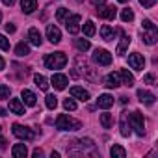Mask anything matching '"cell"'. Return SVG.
<instances>
[{"label": "cell", "mask_w": 158, "mask_h": 158, "mask_svg": "<svg viewBox=\"0 0 158 158\" xmlns=\"http://www.w3.org/2000/svg\"><path fill=\"white\" fill-rule=\"evenodd\" d=\"M56 128H60V130H78V128H82V123L78 119L69 117L67 114H61L56 119Z\"/></svg>", "instance_id": "6da1fadb"}, {"label": "cell", "mask_w": 158, "mask_h": 158, "mask_svg": "<svg viewBox=\"0 0 158 158\" xmlns=\"http://www.w3.org/2000/svg\"><path fill=\"white\" fill-rule=\"evenodd\" d=\"M141 24H143V32H141L143 41H145L147 45H154L156 39H158V30H156V26H154L152 21H149V19H145Z\"/></svg>", "instance_id": "7a4b0ae2"}, {"label": "cell", "mask_w": 158, "mask_h": 158, "mask_svg": "<svg viewBox=\"0 0 158 158\" xmlns=\"http://www.w3.org/2000/svg\"><path fill=\"white\" fill-rule=\"evenodd\" d=\"M65 63H67V56L63 52H52V54H47V58H45L47 69H52V71L65 67Z\"/></svg>", "instance_id": "3957f363"}, {"label": "cell", "mask_w": 158, "mask_h": 158, "mask_svg": "<svg viewBox=\"0 0 158 158\" xmlns=\"http://www.w3.org/2000/svg\"><path fill=\"white\" fill-rule=\"evenodd\" d=\"M128 117H130V128H134V132L138 136H143L145 134V119H143V114L136 110Z\"/></svg>", "instance_id": "277c9868"}, {"label": "cell", "mask_w": 158, "mask_h": 158, "mask_svg": "<svg viewBox=\"0 0 158 158\" xmlns=\"http://www.w3.org/2000/svg\"><path fill=\"white\" fill-rule=\"evenodd\" d=\"M93 61L99 65H110L112 63V54L106 48H95L93 52Z\"/></svg>", "instance_id": "5b68a950"}, {"label": "cell", "mask_w": 158, "mask_h": 158, "mask_svg": "<svg viewBox=\"0 0 158 158\" xmlns=\"http://www.w3.org/2000/svg\"><path fill=\"white\" fill-rule=\"evenodd\" d=\"M13 134H15L19 139H26V141L34 139V132H32L28 127H24V125H19V123H15V125H13Z\"/></svg>", "instance_id": "8992f818"}, {"label": "cell", "mask_w": 158, "mask_h": 158, "mask_svg": "<svg viewBox=\"0 0 158 158\" xmlns=\"http://www.w3.org/2000/svg\"><path fill=\"white\" fill-rule=\"evenodd\" d=\"M65 28H67V32L69 34H78L80 32V15H69L67 19H65Z\"/></svg>", "instance_id": "52a82bcc"}, {"label": "cell", "mask_w": 158, "mask_h": 158, "mask_svg": "<svg viewBox=\"0 0 158 158\" xmlns=\"http://www.w3.org/2000/svg\"><path fill=\"white\" fill-rule=\"evenodd\" d=\"M128 65H130L134 71H143L145 60H143V56H141L139 52H132V54H128Z\"/></svg>", "instance_id": "ba28073f"}, {"label": "cell", "mask_w": 158, "mask_h": 158, "mask_svg": "<svg viewBox=\"0 0 158 158\" xmlns=\"http://www.w3.org/2000/svg\"><path fill=\"white\" fill-rule=\"evenodd\" d=\"M115 8L114 6H106V4H101V6H97V15L101 17V19H108V21H112V19H115Z\"/></svg>", "instance_id": "9c48e42d"}, {"label": "cell", "mask_w": 158, "mask_h": 158, "mask_svg": "<svg viewBox=\"0 0 158 158\" xmlns=\"http://www.w3.org/2000/svg\"><path fill=\"white\" fill-rule=\"evenodd\" d=\"M50 84L56 88V89H65L67 88V84H69V80H67V76L65 74H60V73H54L52 74V78H50Z\"/></svg>", "instance_id": "30bf717a"}, {"label": "cell", "mask_w": 158, "mask_h": 158, "mask_svg": "<svg viewBox=\"0 0 158 158\" xmlns=\"http://www.w3.org/2000/svg\"><path fill=\"white\" fill-rule=\"evenodd\" d=\"M47 39L50 43H54V45L61 41V32H60V28L56 24H48L47 26Z\"/></svg>", "instance_id": "8fae6325"}, {"label": "cell", "mask_w": 158, "mask_h": 158, "mask_svg": "<svg viewBox=\"0 0 158 158\" xmlns=\"http://www.w3.org/2000/svg\"><path fill=\"white\" fill-rule=\"evenodd\" d=\"M71 97L86 102V101H89V91H86V89L80 88V86H74V88H71Z\"/></svg>", "instance_id": "7c38bea8"}, {"label": "cell", "mask_w": 158, "mask_h": 158, "mask_svg": "<svg viewBox=\"0 0 158 158\" xmlns=\"http://www.w3.org/2000/svg\"><path fill=\"white\" fill-rule=\"evenodd\" d=\"M119 127H121V136L128 138L132 130H130V117H128V114H127V112H123V114H121V123H119Z\"/></svg>", "instance_id": "4fadbf2b"}, {"label": "cell", "mask_w": 158, "mask_h": 158, "mask_svg": "<svg viewBox=\"0 0 158 158\" xmlns=\"http://www.w3.org/2000/svg\"><path fill=\"white\" fill-rule=\"evenodd\" d=\"M104 84H106V88H110V89H115V88H119V86H121L119 73H110V74H106V78H104Z\"/></svg>", "instance_id": "5bb4252c"}, {"label": "cell", "mask_w": 158, "mask_h": 158, "mask_svg": "<svg viewBox=\"0 0 158 158\" xmlns=\"http://www.w3.org/2000/svg\"><path fill=\"white\" fill-rule=\"evenodd\" d=\"M138 99H139V102H143V104H147V106H151V104H154V95L151 93V91H147V89H138Z\"/></svg>", "instance_id": "9a60e30c"}, {"label": "cell", "mask_w": 158, "mask_h": 158, "mask_svg": "<svg viewBox=\"0 0 158 158\" xmlns=\"http://www.w3.org/2000/svg\"><path fill=\"white\" fill-rule=\"evenodd\" d=\"M21 97H23V102H24L26 106H35V104H37V97H35V93L30 91V89H23Z\"/></svg>", "instance_id": "2e32d148"}, {"label": "cell", "mask_w": 158, "mask_h": 158, "mask_svg": "<svg viewBox=\"0 0 158 158\" xmlns=\"http://www.w3.org/2000/svg\"><path fill=\"white\" fill-rule=\"evenodd\" d=\"M97 106H99V108H102V110L112 108V106H114V97H112V95H108V93L101 95V97L97 99Z\"/></svg>", "instance_id": "e0dca14e"}, {"label": "cell", "mask_w": 158, "mask_h": 158, "mask_svg": "<svg viewBox=\"0 0 158 158\" xmlns=\"http://www.w3.org/2000/svg\"><path fill=\"white\" fill-rule=\"evenodd\" d=\"M10 112L15 115H24V104L19 99H10Z\"/></svg>", "instance_id": "ac0fdd59"}, {"label": "cell", "mask_w": 158, "mask_h": 158, "mask_svg": "<svg viewBox=\"0 0 158 158\" xmlns=\"http://www.w3.org/2000/svg\"><path fill=\"white\" fill-rule=\"evenodd\" d=\"M28 39H30V43L34 47H41V43H43V37H41V34H39L37 28H30L28 30Z\"/></svg>", "instance_id": "d6986e66"}, {"label": "cell", "mask_w": 158, "mask_h": 158, "mask_svg": "<svg viewBox=\"0 0 158 158\" xmlns=\"http://www.w3.org/2000/svg\"><path fill=\"white\" fill-rule=\"evenodd\" d=\"M21 8L26 15H30L37 10V0H21Z\"/></svg>", "instance_id": "ffe728a7"}, {"label": "cell", "mask_w": 158, "mask_h": 158, "mask_svg": "<svg viewBox=\"0 0 158 158\" xmlns=\"http://www.w3.org/2000/svg\"><path fill=\"white\" fill-rule=\"evenodd\" d=\"M119 80H121V84H125V86H134V76H132V73H128V69H121V73H119Z\"/></svg>", "instance_id": "44dd1931"}, {"label": "cell", "mask_w": 158, "mask_h": 158, "mask_svg": "<svg viewBox=\"0 0 158 158\" xmlns=\"http://www.w3.org/2000/svg\"><path fill=\"white\" fill-rule=\"evenodd\" d=\"M115 34H117V32H115L112 26H108V24H104V26L101 28V35H102L104 41H114V39H115Z\"/></svg>", "instance_id": "7402d4cb"}, {"label": "cell", "mask_w": 158, "mask_h": 158, "mask_svg": "<svg viewBox=\"0 0 158 158\" xmlns=\"http://www.w3.org/2000/svg\"><path fill=\"white\" fill-rule=\"evenodd\" d=\"M11 154H13L15 158H26V154H28V149H26V145H24V143H17V145H13V149H11Z\"/></svg>", "instance_id": "603a6c76"}, {"label": "cell", "mask_w": 158, "mask_h": 158, "mask_svg": "<svg viewBox=\"0 0 158 158\" xmlns=\"http://www.w3.org/2000/svg\"><path fill=\"white\" fill-rule=\"evenodd\" d=\"M128 45H130V37L123 34V37H121V41H119V45H117V54H119V56H123V54L127 52Z\"/></svg>", "instance_id": "cb8c5ba5"}, {"label": "cell", "mask_w": 158, "mask_h": 158, "mask_svg": "<svg viewBox=\"0 0 158 158\" xmlns=\"http://www.w3.org/2000/svg\"><path fill=\"white\" fill-rule=\"evenodd\" d=\"M34 82H35V86H37L39 89H43V91L48 89V80H47L43 74H35V76H34Z\"/></svg>", "instance_id": "d4e9b609"}, {"label": "cell", "mask_w": 158, "mask_h": 158, "mask_svg": "<svg viewBox=\"0 0 158 158\" xmlns=\"http://www.w3.org/2000/svg\"><path fill=\"white\" fill-rule=\"evenodd\" d=\"M15 54L21 56V58L28 56V54H30V45H28V43H19V45L15 47Z\"/></svg>", "instance_id": "484cf974"}, {"label": "cell", "mask_w": 158, "mask_h": 158, "mask_svg": "<svg viewBox=\"0 0 158 158\" xmlns=\"http://www.w3.org/2000/svg\"><path fill=\"white\" fill-rule=\"evenodd\" d=\"M110 154H112L114 158H125V156H127V151H125L121 145H112Z\"/></svg>", "instance_id": "4316f807"}, {"label": "cell", "mask_w": 158, "mask_h": 158, "mask_svg": "<svg viewBox=\"0 0 158 158\" xmlns=\"http://www.w3.org/2000/svg\"><path fill=\"white\" fill-rule=\"evenodd\" d=\"M74 47L80 52H86V50H89V41L88 39H74Z\"/></svg>", "instance_id": "83f0119b"}, {"label": "cell", "mask_w": 158, "mask_h": 158, "mask_svg": "<svg viewBox=\"0 0 158 158\" xmlns=\"http://www.w3.org/2000/svg\"><path fill=\"white\" fill-rule=\"evenodd\" d=\"M82 30H84V34H86L88 37H93V35H95V24H93V21H88V23L82 26Z\"/></svg>", "instance_id": "f1b7e54d"}, {"label": "cell", "mask_w": 158, "mask_h": 158, "mask_svg": "<svg viewBox=\"0 0 158 158\" xmlns=\"http://www.w3.org/2000/svg\"><path fill=\"white\" fill-rule=\"evenodd\" d=\"M67 15H69V10H67V8H58V11H56V21H58V23H65Z\"/></svg>", "instance_id": "f546056e"}, {"label": "cell", "mask_w": 158, "mask_h": 158, "mask_svg": "<svg viewBox=\"0 0 158 158\" xmlns=\"http://www.w3.org/2000/svg\"><path fill=\"white\" fill-rule=\"evenodd\" d=\"M121 21H123V23H130V21H134V11L128 10V8L123 10V11H121Z\"/></svg>", "instance_id": "4dcf8cb0"}, {"label": "cell", "mask_w": 158, "mask_h": 158, "mask_svg": "<svg viewBox=\"0 0 158 158\" xmlns=\"http://www.w3.org/2000/svg\"><path fill=\"white\" fill-rule=\"evenodd\" d=\"M45 102H47V108H48V110H54V108L58 106V99H56L54 95H47V97H45Z\"/></svg>", "instance_id": "1f68e13d"}, {"label": "cell", "mask_w": 158, "mask_h": 158, "mask_svg": "<svg viewBox=\"0 0 158 158\" xmlns=\"http://www.w3.org/2000/svg\"><path fill=\"white\" fill-rule=\"evenodd\" d=\"M101 125H102V128H110L112 127V115L110 114H101Z\"/></svg>", "instance_id": "d6a6232c"}, {"label": "cell", "mask_w": 158, "mask_h": 158, "mask_svg": "<svg viewBox=\"0 0 158 158\" xmlns=\"http://www.w3.org/2000/svg\"><path fill=\"white\" fill-rule=\"evenodd\" d=\"M63 108L69 110V112L76 110V102H74V99H65V101H63Z\"/></svg>", "instance_id": "836d02e7"}, {"label": "cell", "mask_w": 158, "mask_h": 158, "mask_svg": "<svg viewBox=\"0 0 158 158\" xmlns=\"http://www.w3.org/2000/svg\"><path fill=\"white\" fill-rule=\"evenodd\" d=\"M0 48L2 50L10 48V39H6V35H2V34H0Z\"/></svg>", "instance_id": "e575fe53"}, {"label": "cell", "mask_w": 158, "mask_h": 158, "mask_svg": "<svg viewBox=\"0 0 158 158\" xmlns=\"http://www.w3.org/2000/svg\"><path fill=\"white\" fill-rule=\"evenodd\" d=\"M10 88L8 86H0V99H10Z\"/></svg>", "instance_id": "d590c367"}, {"label": "cell", "mask_w": 158, "mask_h": 158, "mask_svg": "<svg viewBox=\"0 0 158 158\" xmlns=\"http://www.w3.org/2000/svg\"><path fill=\"white\" fill-rule=\"evenodd\" d=\"M139 4H141L143 8H152V6L156 4V0H139Z\"/></svg>", "instance_id": "8d00e7d4"}, {"label": "cell", "mask_w": 158, "mask_h": 158, "mask_svg": "<svg viewBox=\"0 0 158 158\" xmlns=\"http://www.w3.org/2000/svg\"><path fill=\"white\" fill-rule=\"evenodd\" d=\"M143 82H145V84H152V82H154V76H152V74H145V76H143Z\"/></svg>", "instance_id": "74e56055"}, {"label": "cell", "mask_w": 158, "mask_h": 158, "mask_svg": "<svg viewBox=\"0 0 158 158\" xmlns=\"http://www.w3.org/2000/svg\"><path fill=\"white\" fill-rule=\"evenodd\" d=\"M8 147V141H6V138L4 136H0V151H4Z\"/></svg>", "instance_id": "f35d334b"}, {"label": "cell", "mask_w": 158, "mask_h": 158, "mask_svg": "<svg viewBox=\"0 0 158 158\" xmlns=\"http://www.w3.org/2000/svg\"><path fill=\"white\" fill-rule=\"evenodd\" d=\"M6 32H8V34H13V32H15V24H13V23H8V24H6Z\"/></svg>", "instance_id": "ab89813d"}, {"label": "cell", "mask_w": 158, "mask_h": 158, "mask_svg": "<svg viewBox=\"0 0 158 158\" xmlns=\"http://www.w3.org/2000/svg\"><path fill=\"white\" fill-rule=\"evenodd\" d=\"M32 154H34L35 158H39V156H43V151H41V149H35V151H34Z\"/></svg>", "instance_id": "60d3db41"}, {"label": "cell", "mask_w": 158, "mask_h": 158, "mask_svg": "<svg viewBox=\"0 0 158 158\" xmlns=\"http://www.w3.org/2000/svg\"><path fill=\"white\" fill-rule=\"evenodd\" d=\"M6 67V63H4V60H2V56H0V71H2Z\"/></svg>", "instance_id": "b9f144b4"}, {"label": "cell", "mask_w": 158, "mask_h": 158, "mask_svg": "<svg viewBox=\"0 0 158 158\" xmlns=\"http://www.w3.org/2000/svg\"><path fill=\"white\" fill-rule=\"evenodd\" d=\"M2 2H4V4H6V6H11V4H13V2H15V0H2Z\"/></svg>", "instance_id": "7bdbcfd3"}, {"label": "cell", "mask_w": 158, "mask_h": 158, "mask_svg": "<svg viewBox=\"0 0 158 158\" xmlns=\"http://www.w3.org/2000/svg\"><path fill=\"white\" fill-rule=\"evenodd\" d=\"M93 4L95 6H101V4H104V0H93Z\"/></svg>", "instance_id": "ee69618b"}, {"label": "cell", "mask_w": 158, "mask_h": 158, "mask_svg": "<svg viewBox=\"0 0 158 158\" xmlns=\"http://www.w3.org/2000/svg\"><path fill=\"white\" fill-rule=\"evenodd\" d=\"M0 115H2V117H4V115H8V114H6V110H4V108H0Z\"/></svg>", "instance_id": "f6af8a7d"}, {"label": "cell", "mask_w": 158, "mask_h": 158, "mask_svg": "<svg viewBox=\"0 0 158 158\" xmlns=\"http://www.w3.org/2000/svg\"><path fill=\"white\" fill-rule=\"evenodd\" d=\"M119 2H128V0H119Z\"/></svg>", "instance_id": "bcb514c9"}, {"label": "cell", "mask_w": 158, "mask_h": 158, "mask_svg": "<svg viewBox=\"0 0 158 158\" xmlns=\"http://www.w3.org/2000/svg\"><path fill=\"white\" fill-rule=\"evenodd\" d=\"M0 21H2V13H0Z\"/></svg>", "instance_id": "7dc6e473"}]
</instances>
